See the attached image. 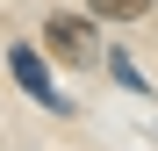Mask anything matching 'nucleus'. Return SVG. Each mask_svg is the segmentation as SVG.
<instances>
[{
    "label": "nucleus",
    "instance_id": "obj_1",
    "mask_svg": "<svg viewBox=\"0 0 158 151\" xmlns=\"http://www.w3.org/2000/svg\"><path fill=\"white\" fill-rule=\"evenodd\" d=\"M43 43H50V58L86 65V58H94V22H79V15H50V22H43Z\"/></svg>",
    "mask_w": 158,
    "mask_h": 151
},
{
    "label": "nucleus",
    "instance_id": "obj_2",
    "mask_svg": "<svg viewBox=\"0 0 158 151\" xmlns=\"http://www.w3.org/2000/svg\"><path fill=\"white\" fill-rule=\"evenodd\" d=\"M7 65H15V79H22V94H36V101H43V108H58V115L72 108V101H65L58 86H50V72H43V58H36V50H29V43H15V50H7Z\"/></svg>",
    "mask_w": 158,
    "mask_h": 151
},
{
    "label": "nucleus",
    "instance_id": "obj_3",
    "mask_svg": "<svg viewBox=\"0 0 158 151\" xmlns=\"http://www.w3.org/2000/svg\"><path fill=\"white\" fill-rule=\"evenodd\" d=\"M86 7L101 22H137V15H151V0H86Z\"/></svg>",
    "mask_w": 158,
    "mask_h": 151
}]
</instances>
